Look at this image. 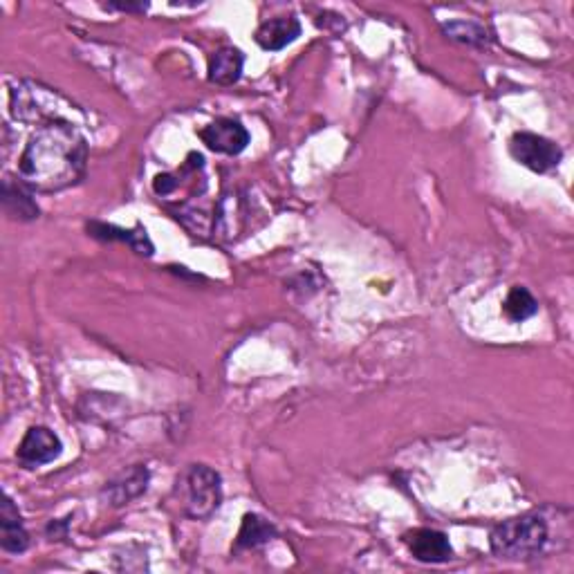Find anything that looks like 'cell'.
Wrapping results in <instances>:
<instances>
[{"instance_id": "obj_1", "label": "cell", "mask_w": 574, "mask_h": 574, "mask_svg": "<svg viewBox=\"0 0 574 574\" xmlns=\"http://www.w3.org/2000/svg\"><path fill=\"white\" fill-rule=\"evenodd\" d=\"M88 169V140L77 124H50L36 128L27 140L18 178L39 193L66 191L79 184Z\"/></svg>"}, {"instance_id": "obj_2", "label": "cell", "mask_w": 574, "mask_h": 574, "mask_svg": "<svg viewBox=\"0 0 574 574\" xmlns=\"http://www.w3.org/2000/svg\"><path fill=\"white\" fill-rule=\"evenodd\" d=\"M12 115L23 124L50 126V124H77L83 117L81 108H77L57 90L43 83L21 81L12 90Z\"/></svg>"}, {"instance_id": "obj_3", "label": "cell", "mask_w": 574, "mask_h": 574, "mask_svg": "<svg viewBox=\"0 0 574 574\" xmlns=\"http://www.w3.org/2000/svg\"><path fill=\"white\" fill-rule=\"evenodd\" d=\"M545 543H548V525L536 514L507 518L489 534V548L498 559L505 561H527L539 557Z\"/></svg>"}, {"instance_id": "obj_4", "label": "cell", "mask_w": 574, "mask_h": 574, "mask_svg": "<svg viewBox=\"0 0 574 574\" xmlns=\"http://www.w3.org/2000/svg\"><path fill=\"white\" fill-rule=\"evenodd\" d=\"M182 512L193 521H207L222 505V478L207 465H191L178 483Z\"/></svg>"}, {"instance_id": "obj_5", "label": "cell", "mask_w": 574, "mask_h": 574, "mask_svg": "<svg viewBox=\"0 0 574 574\" xmlns=\"http://www.w3.org/2000/svg\"><path fill=\"white\" fill-rule=\"evenodd\" d=\"M509 153L518 164L534 173H548L557 169L563 160V151L552 140L536 133H514L509 140Z\"/></svg>"}, {"instance_id": "obj_6", "label": "cell", "mask_w": 574, "mask_h": 574, "mask_svg": "<svg viewBox=\"0 0 574 574\" xmlns=\"http://www.w3.org/2000/svg\"><path fill=\"white\" fill-rule=\"evenodd\" d=\"M63 444L59 440V435L48 427H32L25 433V438L18 444L16 460L21 462L25 469H36L43 465H50V462L57 460L61 456Z\"/></svg>"}, {"instance_id": "obj_7", "label": "cell", "mask_w": 574, "mask_h": 574, "mask_svg": "<svg viewBox=\"0 0 574 574\" xmlns=\"http://www.w3.org/2000/svg\"><path fill=\"white\" fill-rule=\"evenodd\" d=\"M198 137L207 144V148H211V151L225 155L243 153L249 144L247 128L240 124L238 119L229 117H220L216 122H211L209 126L202 128Z\"/></svg>"}, {"instance_id": "obj_8", "label": "cell", "mask_w": 574, "mask_h": 574, "mask_svg": "<svg viewBox=\"0 0 574 574\" xmlns=\"http://www.w3.org/2000/svg\"><path fill=\"white\" fill-rule=\"evenodd\" d=\"M404 543L413 554V559H418L420 563H444L453 557L447 534L429 530V527H418V530L406 532Z\"/></svg>"}, {"instance_id": "obj_9", "label": "cell", "mask_w": 574, "mask_h": 574, "mask_svg": "<svg viewBox=\"0 0 574 574\" xmlns=\"http://www.w3.org/2000/svg\"><path fill=\"white\" fill-rule=\"evenodd\" d=\"M148 480H151L148 469L142 465H135L128 471H122V474L110 480V483H106L104 496L108 498V503L113 507L128 505L146 492Z\"/></svg>"}, {"instance_id": "obj_10", "label": "cell", "mask_w": 574, "mask_h": 574, "mask_svg": "<svg viewBox=\"0 0 574 574\" xmlns=\"http://www.w3.org/2000/svg\"><path fill=\"white\" fill-rule=\"evenodd\" d=\"M301 36V23L294 16H276L258 27L254 39L267 52H279Z\"/></svg>"}, {"instance_id": "obj_11", "label": "cell", "mask_w": 574, "mask_h": 574, "mask_svg": "<svg viewBox=\"0 0 574 574\" xmlns=\"http://www.w3.org/2000/svg\"><path fill=\"white\" fill-rule=\"evenodd\" d=\"M0 545L5 552L12 554H23L30 548V534H27L23 518L9 496H5L3 505H0Z\"/></svg>"}, {"instance_id": "obj_12", "label": "cell", "mask_w": 574, "mask_h": 574, "mask_svg": "<svg viewBox=\"0 0 574 574\" xmlns=\"http://www.w3.org/2000/svg\"><path fill=\"white\" fill-rule=\"evenodd\" d=\"M88 234L97 240H104V243H126L133 247V252L142 256H153V243L148 238L146 231L142 227L135 229H122L115 225H106V222H88Z\"/></svg>"}, {"instance_id": "obj_13", "label": "cell", "mask_w": 574, "mask_h": 574, "mask_svg": "<svg viewBox=\"0 0 574 574\" xmlns=\"http://www.w3.org/2000/svg\"><path fill=\"white\" fill-rule=\"evenodd\" d=\"M3 207L5 214L12 220H34L39 218V205H36L32 193L25 184L14 182L12 178L3 180Z\"/></svg>"}, {"instance_id": "obj_14", "label": "cell", "mask_w": 574, "mask_h": 574, "mask_svg": "<svg viewBox=\"0 0 574 574\" xmlns=\"http://www.w3.org/2000/svg\"><path fill=\"white\" fill-rule=\"evenodd\" d=\"M245 66L243 52L236 48H220L209 59V81L218 86H234Z\"/></svg>"}, {"instance_id": "obj_15", "label": "cell", "mask_w": 574, "mask_h": 574, "mask_svg": "<svg viewBox=\"0 0 574 574\" xmlns=\"http://www.w3.org/2000/svg\"><path fill=\"white\" fill-rule=\"evenodd\" d=\"M276 539V527L267 521V518L258 514H247L240 525L238 539H236V552L238 550H256L261 545Z\"/></svg>"}, {"instance_id": "obj_16", "label": "cell", "mask_w": 574, "mask_h": 574, "mask_svg": "<svg viewBox=\"0 0 574 574\" xmlns=\"http://www.w3.org/2000/svg\"><path fill=\"white\" fill-rule=\"evenodd\" d=\"M503 310L507 314V319L521 323V321L530 319V317H534L536 312H539V303H536V299L530 294L527 287L514 285L512 290H509L505 303H503Z\"/></svg>"}, {"instance_id": "obj_17", "label": "cell", "mask_w": 574, "mask_h": 574, "mask_svg": "<svg viewBox=\"0 0 574 574\" xmlns=\"http://www.w3.org/2000/svg\"><path fill=\"white\" fill-rule=\"evenodd\" d=\"M442 30L447 36H451L453 41H460V43H467V45H483L489 43V34L483 25L478 23H471V21H453L442 25Z\"/></svg>"}, {"instance_id": "obj_18", "label": "cell", "mask_w": 574, "mask_h": 574, "mask_svg": "<svg viewBox=\"0 0 574 574\" xmlns=\"http://www.w3.org/2000/svg\"><path fill=\"white\" fill-rule=\"evenodd\" d=\"M106 9H117V12H137V14H144L148 5L142 3V5H106Z\"/></svg>"}]
</instances>
